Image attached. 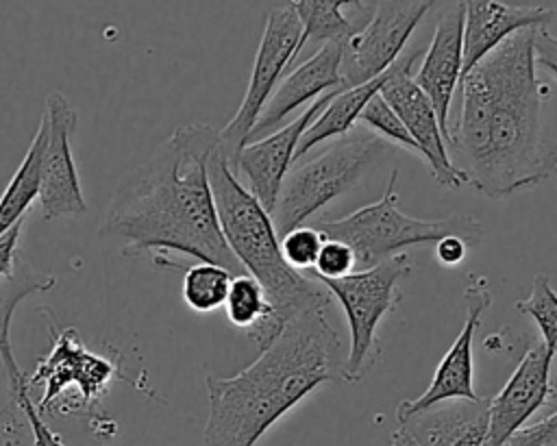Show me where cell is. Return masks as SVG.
<instances>
[{
	"label": "cell",
	"mask_w": 557,
	"mask_h": 446,
	"mask_svg": "<svg viewBox=\"0 0 557 446\" xmlns=\"http://www.w3.org/2000/svg\"><path fill=\"white\" fill-rule=\"evenodd\" d=\"M535 30L507 37L459 85L448 154L466 185L487 198L529 189L557 170V154L542 133V104L550 91L535 76Z\"/></svg>",
	"instance_id": "cell-1"
},
{
	"label": "cell",
	"mask_w": 557,
	"mask_h": 446,
	"mask_svg": "<svg viewBox=\"0 0 557 446\" xmlns=\"http://www.w3.org/2000/svg\"><path fill=\"white\" fill-rule=\"evenodd\" d=\"M220 146L209 124L178 126L113 189L100 235L124 252H178L246 274L220 231L209 183V157Z\"/></svg>",
	"instance_id": "cell-2"
},
{
	"label": "cell",
	"mask_w": 557,
	"mask_h": 446,
	"mask_svg": "<svg viewBox=\"0 0 557 446\" xmlns=\"http://www.w3.org/2000/svg\"><path fill=\"white\" fill-rule=\"evenodd\" d=\"M342 342L326 309L294 315L259 357L233 376L205 379L207 446H255L261 435L324 383L344 381Z\"/></svg>",
	"instance_id": "cell-3"
},
{
	"label": "cell",
	"mask_w": 557,
	"mask_h": 446,
	"mask_svg": "<svg viewBox=\"0 0 557 446\" xmlns=\"http://www.w3.org/2000/svg\"><path fill=\"white\" fill-rule=\"evenodd\" d=\"M220 231L246 274L265 292L274 324L281 331L294 315L329 309V292L309 272L294 270L283 252L272 215L242 185L220 148L207 163Z\"/></svg>",
	"instance_id": "cell-4"
},
{
	"label": "cell",
	"mask_w": 557,
	"mask_h": 446,
	"mask_svg": "<svg viewBox=\"0 0 557 446\" xmlns=\"http://www.w3.org/2000/svg\"><path fill=\"white\" fill-rule=\"evenodd\" d=\"M387 152L389 144L385 139L370 131L352 128L337 137V141L315 159L294 163L285 174L272 211V224L278 239L355 187L385 159Z\"/></svg>",
	"instance_id": "cell-5"
},
{
	"label": "cell",
	"mask_w": 557,
	"mask_h": 446,
	"mask_svg": "<svg viewBox=\"0 0 557 446\" xmlns=\"http://www.w3.org/2000/svg\"><path fill=\"white\" fill-rule=\"evenodd\" d=\"M396 178L392 170L381 200L366 205L339 220H318V228L329 239H339L350 246L357 270H368L409 246L435 244L446 235H463L470 244L481 237V222L470 215H450L446 220H420L403 213L396 207Z\"/></svg>",
	"instance_id": "cell-6"
},
{
	"label": "cell",
	"mask_w": 557,
	"mask_h": 446,
	"mask_svg": "<svg viewBox=\"0 0 557 446\" xmlns=\"http://www.w3.org/2000/svg\"><path fill=\"white\" fill-rule=\"evenodd\" d=\"M41 313L48 315L44 309ZM50 329V350L26 376L28 387L41 385L44 394L35 405L41 418L46 413H89L102 396H107L115 379H124L117 363L85 348L74 326L59 329L52 318H46Z\"/></svg>",
	"instance_id": "cell-7"
},
{
	"label": "cell",
	"mask_w": 557,
	"mask_h": 446,
	"mask_svg": "<svg viewBox=\"0 0 557 446\" xmlns=\"http://www.w3.org/2000/svg\"><path fill=\"white\" fill-rule=\"evenodd\" d=\"M411 274L407 255H394L368 270H355L342 278H318L342 305L350 344L344 361V381H359L379 355L376 329L381 320L398 307L400 281Z\"/></svg>",
	"instance_id": "cell-8"
},
{
	"label": "cell",
	"mask_w": 557,
	"mask_h": 446,
	"mask_svg": "<svg viewBox=\"0 0 557 446\" xmlns=\"http://www.w3.org/2000/svg\"><path fill=\"white\" fill-rule=\"evenodd\" d=\"M302 48H305L302 22L294 11V7L283 4L272 9L265 20V28L255 54L250 80L239 102V109L224 124V128L218 131V137H220L218 148L226 157L233 172H235L237 157L246 146L255 122L259 120L278 80L285 76L287 67L296 61Z\"/></svg>",
	"instance_id": "cell-9"
},
{
	"label": "cell",
	"mask_w": 557,
	"mask_h": 446,
	"mask_svg": "<svg viewBox=\"0 0 557 446\" xmlns=\"http://www.w3.org/2000/svg\"><path fill=\"white\" fill-rule=\"evenodd\" d=\"M435 0H376L370 17L342 44L339 89H348L383 74L431 11Z\"/></svg>",
	"instance_id": "cell-10"
},
{
	"label": "cell",
	"mask_w": 557,
	"mask_h": 446,
	"mask_svg": "<svg viewBox=\"0 0 557 446\" xmlns=\"http://www.w3.org/2000/svg\"><path fill=\"white\" fill-rule=\"evenodd\" d=\"M422 54L424 50L420 48L405 50L389 65L387 78L379 94L392 107V111L400 117V122L407 126L433 178L444 187L457 189L466 185V176L453 165L446 148V137L435 115V109L426 98V94L413 80V65L420 61Z\"/></svg>",
	"instance_id": "cell-11"
},
{
	"label": "cell",
	"mask_w": 557,
	"mask_h": 446,
	"mask_svg": "<svg viewBox=\"0 0 557 446\" xmlns=\"http://www.w3.org/2000/svg\"><path fill=\"white\" fill-rule=\"evenodd\" d=\"M46 146L41 157V185H39V205L46 220L57 218H76L87 211L83 198L74 154H72V135L76 128V109L61 94L52 91L46 100Z\"/></svg>",
	"instance_id": "cell-12"
},
{
	"label": "cell",
	"mask_w": 557,
	"mask_h": 446,
	"mask_svg": "<svg viewBox=\"0 0 557 446\" xmlns=\"http://www.w3.org/2000/svg\"><path fill=\"white\" fill-rule=\"evenodd\" d=\"M553 357L544 342H535L522 352L507 383L490 398L483 446H505L557 394V387L550 383Z\"/></svg>",
	"instance_id": "cell-13"
},
{
	"label": "cell",
	"mask_w": 557,
	"mask_h": 446,
	"mask_svg": "<svg viewBox=\"0 0 557 446\" xmlns=\"http://www.w3.org/2000/svg\"><path fill=\"white\" fill-rule=\"evenodd\" d=\"M466 300V320L450 344L448 352L442 357L437 363V370L429 383V387L413 400H400L396 407V420L416 413L420 409H426L435 402L442 400H453V398H466L474 400L479 398L474 392V381H472V339L476 329L481 326V318L492 305V294L487 287V278L483 276H470L468 287L463 292Z\"/></svg>",
	"instance_id": "cell-14"
},
{
	"label": "cell",
	"mask_w": 557,
	"mask_h": 446,
	"mask_svg": "<svg viewBox=\"0 0 557 446\" xmlns=\"http://www.w3.org/2000/svg\"><path fill=\"white\" fill-rule=\"evenodd\" d=\"M335 91V89H333ZM333 91L322 94L315 98L298 117L283 124L281 128L272 131L265 137H259L255 141H248L235 163V174H244L246 189L261 202V207L272 215L278 189L285 181V174L289 172L298 141L307 126L315 120V115L322 113L326 102L331 100Z\"/></svg>",
	"instance_id": "cell-15"
},
{
	"label": "cell",
	"mask_w": 557,
	"mask_h": 446,
	"mask_svg": "<svg viewBox=\"0 0 557 446\" xmlns=\"http://www.w3.org/2000/svg\"><path fill=\"white\" fill-rule=\"evenodd\" d=\"M339 65H342V44L324 41L307 61L296 65L287 76H283L263 107L259 120L255 122L248 141L270 135L281 128L283 120L298 107L313 102L326 91L339 89ZM246 141V144H248Z\"/></svg>",
	"instance_id": "cell-16"
},
{
	"label": "cell",
	"mask_w": 557,
	"mask_h": 446,
	"mask_svg": "<svg viewBox=\"0 0 557 446\" xmlns=\"http://www.w3.org/2000/svg\"><path fill=\"white\" fill-rule=\"evenodd\" d=\"M461 35H463V4L446 9L433 30L431 44L422 54L413 80L431 100L440 126L446 137H450V104L453 96L461 85Z\"/></svg>",
	"instance_id": "cell-17"
},
{
	"label": "cell",
	"mask_w": 557,
	"mask_h": 446,
	"mask_svg": "<svg viewBox=\"0 0 557 446\" xmlns=\"http://www.w3.org/2000/svg\"><path fill=\"white\" fill-rule=\"evenodd\" d=\"M461 78L507 37L524 28H546L553 11L537 4H507L503 0H463Z\"/></svg>",
	"instance_id": "cell-18"
},
{
	"label": "cell",
	"mask_w": 557,
	"mask_h": 446,
	"mask_svg": "<svg viewBox=\"0 0 557 446\" xmlns=\"http://www.w3.org/2000/svg\"><path fill=\"white\" fill-rule=\"evenodd\" d=\"M490 398H453L398 420L418 446H483Z\"/></svg>",
	"instance_id": "cell-19"
},
{
	"label": "cell",
	"mask_w": 557,
	"mask_h": 446,
	"mask_svg": "<svg viewBox=\"0 0 557 446\" xmlns=\"http://www.w3.org/2000/svg\"><path fill=\"white\" fill-rule=\"evenodd\" d=\"M54 285H57V278L52 274H44V272L35 270L22 255H20L13 272H9L7 276L0 278V363L9 379V396L28 387V381H26L28 374L17 366L13 346H11L9 333H11L13 311L28 294L48 292Z\"/></svg>",
	"instance_id": "cell-20"
},
{
	"label": "cell",
	"mask_w": 557,
	"mask_h": 446,
	"mask_svg": "<svg viewBox=\"0 0 557 446\" xmlns=\"http://www.w3.org/2000/svg\"><path fill=\"white\" fill-rule=\"evenodd\" d=\"M387 70L383 74L374 76L368 83H361V85H355V87H348V89H335L331 100L322 109V113L315 115V120L302 133L300 141H298V148H296L294 161H300L318 144H324L326 139L342 137L348 131H352L355 122L359 120V115H361L363 107L368 104V100L374 94L381 91V87H383V83L387 78Z\"/></svg>",
	"instance_id": "cell-21"
},
{
	"label": "cell",
	"mask_w": 557,
	"mask_h": 446,
	"mask_svg": "<svg viewBox=\"0 0 557 446\" xmlns=\"http://www.w3.org/2000/svg\"><path fill=\"white\" fill-rule=\"evenodd\" d=\"M224 311L228 322L244 329L259 350H263L281 333L274 324L272 307L263 287L250 274L233 276L224 300Z\"/></svg>",
	"instance_id": "cell-22"
},
{
	"label": "cell",
	"mask_w": 557,
	"mask_h": 446,
	"mask_svg": "<svg viewBox=\"0 0 557 446\" xmlns=\"http://www.w3.org/2000/svg\"><path fill=\"white\" fill-rule=\"evenodd\" d=\"M46 146V120L41 117L39 128L11 181L0 196V237L9 233L15 224L24 222L28 207L39 198L41 185V157Z\"/></svg>",
	"instance_id": "cell-23"
},
{
	"label": "cell",
	"mask_w": 557,
	"mask_h": 446,
	"mask_svg": "<svg viewBox=\"0 0 557 446\" xmlns=\"http://www.w3.org/2000/svg\"><path fill=\"white\" fill-rule=\"evenodd\" d=\"M287 4L302 22V44L311 39L344 44L359 28L346 9H355L363 20L370 17L363 0H287Z\"/></svg>",
	"instance_id": "cell-24"
},
{
	"label": "cell",
	"mask_w": 557,
	"mask_h": 446,
	"mask_svg": "<svg viewBox=\"0 0 557 446\" xmlns=\"http://www.w3.org/2000/svg\"><path fill=\"white\" fill-rule=\"evenodd\" d=\"M233 276L235 274L222 265L198 261L185 270L181 296L191 311L211 313L224 307Z\"/></svg>",
	"instance_id": "cell-25"
},
{
	"label": "cell",
	"mask_w": 557,
	"mask_h": 446,
	"mask_svg": "<svg viewBox=\"0 0 557 446\" xmlns=\"http://www.w3.org/2000/svg\"><path fill=\"white\" fill-rule=\"evenodd\" d=\"M516 309L537 324L544 346L557 355V292L546 274H537L533 278L531 294L518 300Z\"/></svg>",
	"instance_id": "cell-26"
},
{
	"label": "cell",
	"mask_w": 557,
	"mask_h": 446,
	"mask_svg": "<svg viewBox=\"0 0 557 446\" xmlns=\"http://www.w3.org/2000/svg\"><path fill=\"white\" fill-rule=\"evenodd\" d=\"M359 120L381 139H385L387 144H396L405 150H409L411 154H416L422 161V152L418 148V144L413 141V137L409 135L407 126L400 122V117L392 111V107L383 100L381 94H374L368 104L363 107Z\"/></svg>",
	"instance_id": "cell-27"
},
{
	"label": "cell",
	"mask_w": 557,
	"mask_h": 446,
	"mask_svg": "<svg viewBox=\"0 0 557 446\" xmlns=\"http://www.w3.org/2000/svg\"><path fill=\"white\" fill-rule=\"evenodd\" d=\"M324 239L326 237L318 228L300 224L281 237V252L294 270L309 272L318 259Z\"/></svg>",
	"instance_id": "cell-28"
},
{
	"label": "cell",
	"mask_w": 557,
	"mask_h": 446,
	"mask_svg": "<svg viewBox=\"0 0 557 446\" xmlns=\"http://www.w3.org/2000/svg\"><path fill=\"white\" fill-rule=\"evenodd\" d=\"M355 270L357 265H355V255L350 246L339 239L326 237L309 274L315 278H342Z\"/></svg>",
	"instance_id": "cell-29"
},
{
	"label": "cell",
	"mask_w": 557,
	"mask_h": 446,
	"mask_svg": "<svg viewBox=\"0 0 557 446\" xmlns=\"http://www.w3.org/2000/svg\"><path fill=\"white\" fill-rule=\"evenodd\" d=\"M9 398H11L9 405H11L13 409H17V413L24 416V420H26L30 433H33V444H35V446H65V444L61 442V437H59L57 433H52V431L48 429V424L44 422L41 413L37 411V407H35V402H33V398H30V389H28V387L15 392V394L9 396Z\"/></svg>",
	"instance_id": "cell-30"
},
{
	"label": "cell",
	"mask_w": 557,
	"mask_h": 446,
	"mask_svg": "<svg viewBox=\"0 0 557 446\" xmlns=\"http://www.w3.org/2000/svg\"><path fill=\"white\" fill-rule=\"evenodd\" d=\"M505 446H557V411L535 424L522 426Z\"/></svg>",
	"instance_id": "cell-31"
},
{
	"label": "cell",
	"mask_w": 557,
	"mask_h": 446,
	"mask_svg": "<svg viewBox=\"0 0 557 446\" xmlns=\"http://www.w3.org/2000/svg\"><path fill=\"white\" fill-rule=\"evenodd\" d=\"M535 65L548 70L557 78V37L548 33V28H537L533 39Z\"/></svg>",
	"instance_id": "cell-32"
},
{
	"label": "cell",
	"mask_w": 557,
	"mask_h": 446,
	"mask_svg": "<svg viewBox=\"0 0 557 446\" xmlns=\"http://www.w3.org/2000/svg\"><path fill=\"white\" fill-rule=\"evenodd\" d=\"M470 241L463 235H446L435 241V257L444 268H455L466 259Z\"/></svg>",
	"instance_id": "cell-33"
},
{
	"label": "cell",
	"mask_w": 557,
	"mask_h": 446,
	"mask_svg": "<svg viewBox=\"0 0 557 446\" xmlns=\"http://www.w3.org/2000/svg\"><path fill=\"white\" fill-rule=\"evenodd\" d=\"M22 226L24 222L15 224L9 233L0 237V278L13 272L17 259H20V237H22Z\"/></svg>",
	"instance_id": "cell-34"
},
{
	"label": "cell",
	"mask_w": 557,
	"mask_h": 446,
	"mask_svg": "<svg viewBox=\"0 0 557 446\" xmlns=\"http://www.w3.org/2000/svg\"><path fill=\"white\" fill-rule=\"evenodd\" d=\"M389 446H418L400 426L392 433V444Z\"/></svg>",
	"instance_id": "cell-35"
}]
</instances>
